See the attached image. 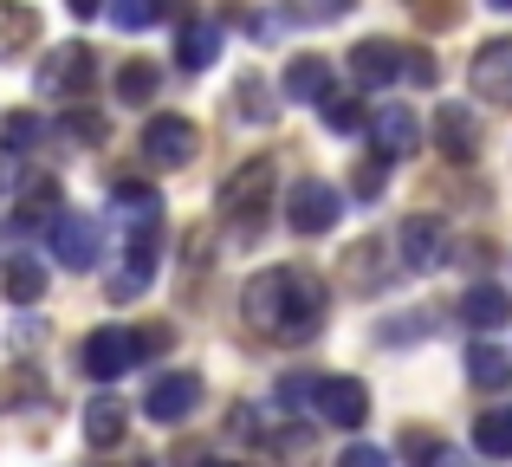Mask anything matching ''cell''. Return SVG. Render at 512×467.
<instances>
[{
    "mask_svg": "<svg viewBox=\"0 0 512 467\" xmlns=\"http://www.w3.org/2000/svg\"><path fill=\"white\" fill-rule=\"evenodd\" d=\"M325 305H331L325 279L305 273V266H266V273H253L247 292H240V318L273 344H305L325 325Z\"/></svg>",
    "mask_w": 512,
    "mask_h": 467,
    "instance_id": "6da1fadb",
    "label": "cell"
},
{
    "mask_svg": "<svg viewBox=\"0 0 512 467\" xmlns=\"http://www.w3.org/2000/svg\"><path fill=\"white\" fill-rule=\"evenodd\" d=\"M156 260H163V221H130L124 266L111 273V299H137V292L156 279Z\"/></svg>",
    "mask_w": 512,
    "mask_h": 467,
    "instance_id": "7a4b0ae2",
    "label": "cell"
},
{
    "mask_svg": "<svg viewBox=\"0 0 512 467\" xmlns=\"http://www.w3.org/2000/svg\"><path fill=\"white\" fill-rule=\"evenodd\" d=\"M338 221H344V202H338L331 182H318V176L292 182V195H286V228L292 234H331Z\"/></svg>",
    "mask_w": 512,
    "mask_h": 467,
    "instance_id": "3957f363",
    "label": "cell"
},
{
    "mask_svg": "<svg viewBox=\"0 0 512 467\" xmlns=\"http://www.w3.org/2000/svg\"><path fill=\"white\" fill-rule=\"evenodd\" d=\"M201 409V377L195 370H163V377L150 383V396H143V416L175 429V422H188Z\"/></svg>",
    "mask_w": 512,
    "mask_h": 467,
    "instance_id": "277c9868",
    "label": "cell"
},
{
    "mask_svg": "<svg viewBox=\"0 0 512 467\" xmlns=\"http://www.w3.org/2000/svg\"><path fill=\"white\" fill-rule=\"evenodd\" d=\"M91 78H98V59H91V46H52V59L39 65V98H78V91L91 85Z\"/></svg>",
    "mask_w": 512,
    "mask_h": 467,
    "instance_id": "5b68a950",
    "label": "cell"
},
{
    "mask_svg": "<svg viewBox=\"0 0 512 467\" xmlns=\"http://www.w3.org/2000/svg\"><path fill=\"white\" fill-rule=\"evenodd\" d=\"M266 195H273V163H266V156H253V163H240L234 176L221 182L214 208H221V215H234V221H253L266 208Z\"/></svg>",
    "mask_w": 512,
    "mask_h": 467,
    "instance_id": "8992f818",
    "label": "cell"
},
{
    "mask_svg": "<svg viewBox=\"0 0 512 467\" xmlns=\"http://www.w3.org/2000/svg\"><path fill=\"white\" fill-rule=\"evenodd\" d=\"M143 364V338H137V331H124V325H98V331H91V338H85V370H91V377H124V370H137Z\"/></svg>",
    "mask_w": 512,
    "mask_h": 467,
    "instance_id": "52a82bcc",
    "label": "cell"
},
{
    "mask_svg": "<svg viewBox=\"0 0 512 467\" xmlns=\"http://www.w3.org/2000/svg\"><path fill=\"white\" fill-rule=\"evenodd\" d=\"M195 150H201V130L188 124V117H150L143 124V156L150 163H163V169H182V163H195Z\"/></svg>",
    "mask_w": 512,
    "mask_h": 467,
    "instance_id": "ba28073f",
    "label": "cell"
},
{
    "mask_svg": "<svg viewBox=\"0 0 512 467\" xmlns=\"http://www.w3.org/2000/svg\"><path fill=\"white\" fill-rule=\"evenodd\" d=\"M467 91L480 104H512V39H487L467 65Z\"/></svg>",
    "mask_w": 512,
    "mask_h": 467,
    "instance_id": "9c48e42d",
    "label": "cell"
},
{
    "mask_svg": "<svg viewBox=\"0 0 512 467\" xmlns=\"http://www.w3.org/2000/svg\"><path fill=\"white\" fill-rule=\"evenodd\" d=\"M46 234H52V260H65V266H91L104 253V228L91 215H72V208H65V215H52Z\"/></svg>",
    "mask_w": 512,
    "mask_h": 467,
    "instance_id": "30bf717a",
    "label": "cell"
},
{
    "mask_svg": "<svg viewBox=\"0 0 512 467\" xmlns=\"http://www.w3.org/2000/svg\"><path fill=\"white\" fill-rule=\"evenodd\" d=\"M370 137H376V156L402 163V156H415V143H422V124H415L409 104H376L370 111Z\"/></svg>",
    "mask_w": 512,
    "mask_h": 467,
    "instance_id": "8fae6325",
    "label": "cell"
},
{
    "mask_svg": "<svg viewBox=\"0 0 512 467\" xmlns=\"http://www.w3.org/2000/svg\"><path fill=\"white\" fill-rule=\"evenodd\" d=\"M318 416L331 422V429H357L363 416H370V390H363L357 377H318Z\"/></svg>",
    "mask_w": 512,
    "mask_h": 467,
    "instance_id": "7c38bea8",
    "label": "cell"
},
{
    "mask_svg": "<svg viewBox=\"0 0 512 467\" xmlns=\"http://www.w3.org/2000/svg\"><path fill=\"white\" fill-rule=\"evenodd\" d=\"M402 46H389V39H363L357 52H350V78H357L363 91H383V85H396L402 78Z\"/></svg>",
    "mask_w": 512,
    "mask_h": 467,
    "instance_id": "4fadbf2b",
    "label": "cell"
},
{
    "mask_svg": "<svg viewBox=\"0 0 512 467\" xmlns=\"http://www.w3.org/2000/svg\"><path fill=\"white\" fill-rule=\"evenodd\" d=\"M33 39H39V13L26 7V0H0V65L33 52Z\"/></svg>",
    "mask_w": 512,
    "mask_h": 467,
    "instance_id": "5bb4252c",
    "label": "cell"
},
{
    "mask_svg": "<svg viewBox=\"0 0 512 467\" xmlns=\"http://www.w3.org/2000/svg\"><path fill=\"white\" fill-rule=\"evenodd\" d=\"M286 98L292 104H325L331 98V65L318 59V52H299V59L286 65Z\"/></svg>",
    "mask_w": 512,
    "mask_h": 467,
    "instance_id": "9a60e30c",
    "label": "cell"
},
{
    "mask_svg": "<svg viewBox=\"0 0 512 467\" xmlns=\"http://www.w3.org/2000/svg\"><path fill=\"white\" fill-rule=\"evenodd\" d=\"M435 137H441V150H448L454 163H467V156L480 150V124H474V111H467V104H441Z\"/></svg>",
    "mask_w": 512,
    "mask_h": 467,
    "instance_id": "2e32d148",
    "label": "cell"
},
{
    "mask_svg": "<svg viewBox=\"0 0 512 467\" xmlns=\"http://www.w3.org/2000/svg\"><path fill=\"white\" fill-rule=\"evenodd\" d=\"M175 59H182V72H208V65L221 59V26L188 20L182 33H175Z\"/></svg>",
    "mask_w": 512,
    "mask_h": 467,
    "instance_id": "e0dca14e",
    "label": "cell"
},
{
    "mask_svg": "<svg viewBox=\"0 0 512 467\" xmlns=\"http://www.w3.org/2000/svg\"><path fill=\"white\" fill-rule=\"evenodd\" d=\"M402 253H409V260L402 266H415V273H422V266H441V221L435 215H415V221H402Z\"/></svg>",
    "mask_w": 512,
    "mask_h": 467,
    "instance_id": "ac0fdd59",
    "label": "cell"
},
{
    "mask_svg": "<svg viewBox=\"0 0 512 467\" xmlns=\"http://www.w3.org/2000/svg\"><path fill=\"white\" fill-rule=\"evenodd\" d=\"M461 318H467L474 331H500L506 318H512V299H506L500 286H467V299H461Z\"/></svg>",
    "mask_w": 512,
    "mask_h": 467,
    "instance_id": "d6986e66",
    "label": "cell"
},
{
    "mask_svg": "<svg viewBox=\"0 0 512 467\" xmlns=\"http://www.w3.org/2000/svg\"><path fill=\"white\" fill-rule=\"evenodd\" d=\"M467 383L474 390H506L512 383V357L500 344H467Z\"/></svg>",
    "mask_w": 512,
    "mask_h": 467,
    "instance_id": "ffe728a7",
    "label": "cell"
},
{
    "mask_svg": "<svg viewBox=\"0 0 512 467\" xmlns=\"http://www.w3.org/2000/svg\"><path fill=\"white\" fill-rule=\"evenodd\" d=\"M85 442H91V448L124 442V403H117V396H98V403L85 409Z\"/></svg>",
    "mask_w": 512,
    "mask_h": 467,
    "instance_id": "44dd1931",
    "label": "cell"
},
{
    "mask_svg": "<svg viewBox=\"0 0 512 467\" xmlns=\"http://www.w3.org/2000/svg\"><path fill=\"white\" fill-rule=\"evenodd\" d=\"M0 286H7V299H13V305H39V292H46V266L20 253V260H7Z\"/></svg>",
    "mask_w": 512,
    "mask_h": 467,
    "instance_id": "7402d4cb",
    "label": "cell"
},
{
    "mask_svg": "<svg viewBox=\"0 0 512 467\" xmlns=\"http://www.w3.org/2000/svg\"><path fill=\"white\" fill-rule=\"evenodd\" d=\"M474 448H480L487 461H506V455H512V409H493V416L474 422Z\"/></svg>",
    "mask_w": 512,
    "mask_h": 467,
    "instance_id": "603a6c76",
    "label": "cell"
},
{
    "mask_svg": "<svg viewBox=\"0 0 512 467\" xmlns=\"http://www.w3.org/2000/svg\"><path fill=\"white\" fill-rule=\"evenodd\" d=\"M156 85H163V78H156V65H150V59L117 65V98H124V104H150V98H156Z\"/></svg>",
    "mask_w": 512,
    "mask_h": 467,
    "instance_id": "cb8c5ba5",
    "label": "cell"
},
{
    "mask_svg": "<svg viewBox=\"0 0 512 467\" xmlns=\"http://www.w3.org/2000/svg\"><path fill=\"white\" fill-rule=\"evenodd\" d=\"M117 208H124V221H163V195L137 189V182H117Z\"/></svg>",
    "mask_w": 512,
    "mask_h": 467,
    "instance_id": "d4e9b609",
    "label": "cell"
},
{
    "mask_svg": "<svg viewBox=\"0 0 512 467\" xmlns=\"http://www.w3.org/2000/svg\"><path fill=\"white\" fill-rule=\"evenodd\" d=\"M52 208H59V182H52V176L26 182V195H20V221H52Z\"/></svg>",
    "mask_w": 512,
    "mask_h": 467,
    "instance_id": "484cf974",
    "label": "cell"
},
{
    "mask_svg": "<svg viewBox=\"0 0 512 467\" xmlns=\"http://www.w3.org/2000/svg\"><path fill=\"white\" fill-rule=\"evenodd\" d=\"M111 20L124 26V33H143V26L156 20V0H111Z\"/></svg>",
    "mask_w": 512,
    "mask_h": 467,
    "instance_id": "4316f807",
    "label": "cell"
},
{
    "mask_svg": "<svg viewBox=\"0 0 512 467\" xmlns=\"http://www.w3.org/2000/svg\"><path fill=\"white\" fill-rule=\"evenodd\" d=\"M383 163H389V156H376V163H357V169H350V189H357L363 202H376V195H383Z\"/></svg>",
    "mask_w": 512,
    "mask_h": 467,
    "instance_id": "83f0119b",
    "label": "cell"
},
{
    "mask_svg": "<svg viewBox=\"0 0 512 467\" xmlns=\"http://www.w3.org/2000/svg\"><path fill=\"white\" fill-rule=\"evenodd\" d=\"M292 13H299V20L331 26V20H344V13H350V0H292Z\"/></svg>",
    "mask_w": 512,
    "mask_h": 467,
    "instance_id": "f1b7e54d",
    "label": "cell"
},
{
    "mask_svg": "<svg viewBox=\"0 0 512 467\" xmlns=\"http://www.w3.org/2000/svg\"><path fill=\"white\" fill-rule=\"evenodd\" d=\"M46 137V124H39V117H7V150H33V143Z\"/></svg>",
    "mask_w": 512,
    "mask_h": 467,
    "instance_id": "f546056e",
    "label": "cell"
},
{
    "mask_svg": "<svg viewBox=\"0 0 512 467\" xmlns=\"http://www.w3.org/2000/svg\"><path fill=\"white\" fill-rule=\"evenodd\" d=\"M325 124H331V130H357V124H363L357 98H338V91H331V98H325Z\"/></svg>",
    "mask_w": 512,
    "mask_h": 467,
    "instance_id": "4dcf8cb0",
    "label": "cell"
},
{
    "mask_svg": "<svg viewBox=\"0 0 512 467\" xmlns=\"http://www.w3.org/2000/svg\"><path fill=\"white\" fill-rule=\"evenodd\" d=\"M266 98H273V91H266L260 78H247V85H240V117H247V124H253V117H273V104H266Z\"/></svg>",
    "mask_w": 512,
    "mask_h": 467,
    "instance_id": "1f68e13d",
    "label": "cell"
},
{
    "mask_svg": "<svg viewBox=\"0 0 512 467\" xmlns=\"http://www.w3.org/2000/svg\"><path fill=\"white\" fill-rule=\"evenodd\" d=\"M409 13L422 26H454V7H448V0H409Z\"/></svg>",
    "mask_w": 512,
    "mask_h": 467,
    "instance_id": "d6a6232c",
    "label": "cell"
},
{
    "mask_svg": "<svg viewBox=\"0 0 512 467\" xmlns=\"http://www.w3.org/2000/svg\"><path fill=\"white\" fill-rule=\"evenodd\" d=\"M338 467H389V455H383V448H370V442H357V448H344V455H338Z\"/></svg>",
    "mask_w": 512,
    "mask_h": 467,
    "instance_id": "836d02e7",
    "label": "cell"
},
{
    "mask_svg": "<svg viewBox=\"0 0 512 467\" xmlns=\"http://www.w3.org/2000/svg\"><path fill=\"white\" fill-rule=\"evenodd\" d=\"M402 72H409L415 85H435V59H409V65H402Z\"/></svg>",
    "mask_w": 512,
    "mask_h": 467,
    "instance_id": "e575fe53",
    "label": "cell"
},
{
    "mask_svg": "<svg viewBox=\"0 0 512 467\" xmlns=\"http://www.w3.org/2000/svg\"><path fill=\"white\" fill-rule=\"evenodd\" d=\"M65 7H72V13H78V20H98V13H104V7H111V0H65Z\"/></svg>",
    "mask_w": 512,
    "mask_h": 467,
    "instance_id": "d590c367",
    "label": "cell"
},
{
    "mask_svg": "<svg viewBox=\"0 0 512 467\" xmlns=\"http://www.w3.org/2000/svg\"><path fill=\"white\" fill-rule=\"evenodd\" d=\"M487 7H500V13H512V0H487Z\"/></svg>",
    "mask_w": 512,
    "mask_h": 467,
    "instance_id": "8d00e7d4",
    "label": "cell"
},
{
    "mask_svg": "<svg viewBox=\"0 0 512 467\" xmlns=\"http://www.w3.org/2000/svg\"><path fill=\"white\" fill-rule=\"evenodd\" d=\"M208 467H234V461H208Z\"/></svg>",
    "mask_w": 512,
    "mask_h": 467,
    "instance_id": "74e56055",
    "label": "cell"
}]
</instances>
